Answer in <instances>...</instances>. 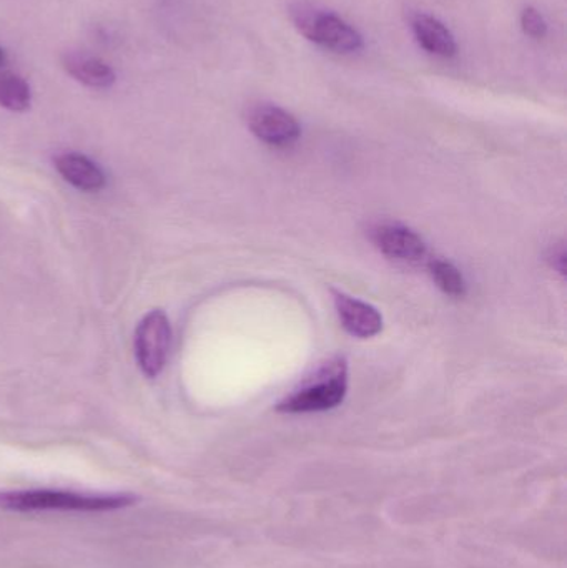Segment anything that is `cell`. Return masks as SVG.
I'll list each match as a JSON object with an SVG mask.
<instances>
[{
	"mask_svg": "<svg viewBox=\"0 0 567 568\" xmlns=\"http://www.w3.org/2000/svg\"><path fill=\"white\" fill-rule=\"evenodd\" d=\"M348 389V367L343 357L322 364L302 386L286 396L276 409L286 414L322 413L340 406Z\"/></svg>",
	"mask_w": 567,
	"mask_h": 568,
	"instance_id": "1",
	"label": "cell"
},
{
	"mask_svg": "<svg viewBox=\"0 0 567 568\" xmlns=\"http://www.w3.org/2000/svg\"><path fill=\"white\" fill-rule=\"evenodd\" d=\"M133 496H82L65 490H22V493H0V507L17 513L36 510H77V513H107L132 506Z\"/></svg>",
	"mask_w": 567,
	"mask_h": 568,
	"instance_id": "2",
	"label": "cell"
},
{
	"mask_svg": "<svg viewBox=\"0 0 567 568\" xmlns=\"http://www.w3.org/2000/svg\"><path fill=\"white\" fill-rule=\"evenodd\" d=\"M290 16L302 36L325 49L342 53L363 49L362 33L330 10L318 9L312 3H295Z\"/></svg>",
	"mask_w": 567,
	"mask_h": 568,
	"instance_id": "3",
	"label": "cell"
},
{
	"mask_svg": "<svg viewBox=\"0 0 567 568\" xmlns=\"http://www.w3.org/2000/svg\"><path fill=\"white\" fill-rule=\"evenodd\" d=\"M172 327L162 311L143 317L135 333V356L140 369L149 377L159 376L169 359Z\"/></svg>",
	"mask_w": 567,
	"mask_h": 568,
	"instance_id": "4",
	"label": "cell"
},
{
	"mask_svg": "<svg viewBox=\"0 0 567 568\" xmlns=\"http://www.w3.org/2000/svg\"><path fill=\"white\" fill-rule=\"evenodd\" d=\"M372 242L376 248L403 266H423L429 262L428 246L413 230L396 223H383L372 230Z\"/></svg>",
	"mask_w": 567,
	"mask_h": 568,
	"instance_id": "5",
	"label": "cell"
},
{
	"mask_svg": "<svg viewBox=\"0 0 567 568\" xmlns=\"http://www.w3.org/2000/svg\"><path fill=\"white\" fill-rule=\"evenodd\" d=\"M249 126L256 139L273 146L293 145L302 135L295 116L270 103H262L250 110Z\"/></svg>",
	"mask_w": 567,
	"mask_h": 568,
	"instance_id": "6",
	"label": "cell"
},
{
	"mask_svg": "<svg viewBox=\"0 0 567 568\" xmlns=\"http://www.w3.org/2000/svg\"><path fill=\"white\" fill-rule=\"evenodd\" d=\"M333 296L340 321L352 336L368 339L383 329V317L375 306L343 293H335Z\"/></svg>",
	"mask_w": 567,
	"mask_h": 568,
	"instance_id": "7",
	"label": "cell"
},
{
	"mask_svg": "<svg viewBox=\"0 0 567 568\" xmlns=\"http://www.w3.org/2000/svg\"><path fill=\"white\" fill-rule=\"evenodd\" d=\"M62 67L72 79L89 89H110L115 83V70L99 57L89 53L67 52Z\"/></svg>",
	"mask_w": 567,
	"mask_h": 568,
	"instance_id": "8",
	"label": "cell"
},
{
	"mask_svg": "<svg viewBox=\"0 0 567 568\" xmlns=\"http://www.w3.org/2000/svg\"><path fill=\"white\" fill-rule=\"evenodd\" d=\"M412 29L419 45L426 52L443 57V59H452L458 52V43H456L452 30L436 17L416 13L412 20Z\"/></svg>",
	"mask_w": 567,
	"mask_h": 568,
	"instance_id": "9",
	"label": "cell"
},
{
	"mask_svg": "<svg viewBox=\"0 0 567 568\" xmlns=\"http://www.w3.org/2000/svg\"><path fill=\"white\" fill-rule=\"evenodd\" d=\"M60 175L82 192H99L105 186L102 170L80 153H63L55 159Z\"/></svg>",
	"mask_w": 567,
	"mask_h": 568,
	"instance_id": "10",
	"label": "cell"
},
{
	"mask_svg": "<svg viewBox=\"0 0 567 568\" xmlns=\"http://www.w3.org/2000/svg\"><path fill=\"white\" fill-rule=\"evenodd\" d=\"M32 102L29 83L19 73L0 70V106L10 112H26Z\"/></svg>",
	"mask_w": 567,
	"mask_h": 568,
	"instance_id": "11",
	"label": "cell"
},
{
	"mask_svg": "<svg viewBox=\"0 0 567 568\" xmlns=\"http://www.w3.org/2000/svg\"><path fill=\"white\" fill-rule=\"evenodd\" d=\"M429 273H432L435 283L449 296L462 297L466 294V282L462 273L452 263L445 260H429Z\"/></svg>",
	"mask_w": 567,
	"mask_h": 568,
	"instance_id": "12",
	"label": "cell"
},
{
	"mask_svg": "<svg viewBox=\"0 0 567 568\" xmlns=\"http://www.w3.org/2000/svg\"><path fill=\"white\" fill-rule=\"evenodd\" d=\"M522 27L526 36L533 37V39H545L546 33H548V23L535 7H526L523 10Z\"/></svg>",
	"mask_w": 567,
	"mask_h": 568,
	"instance_id": "13",
	"label": "cell"
},
{
	"mask_svg": "<svg viewBox=\"0 0 567 568\" xmlns=\"http://www.w3.org/2000/svg\"><path fill=\"white\" fill-rule=\"evenodd\" d=\"M6 62H7L6 52H3V49H0V67L6 65Z\"/></svg>",
	"mask_w": 567,
	"mask_h": 568,
	"instance_id": "14",
	"label": "cell"
}]
</instances>
